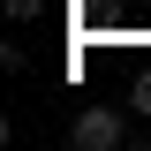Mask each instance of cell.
<instances>
[{
	"mask_svg": "<svg viewBox=\"0 0 151 151\" xmlns=\"http://www.w3.org/2000/svg\"><path fill=\"white\" fill-rule=\"evenodd\" d=\"M68 144L76 151H129V144H144V129H136L121 106H83L68 121Z\"/></svg>",
	"mask_w": 151,
	"mask_h": 151,
	"instance_id": "1",
	"label": "cell"
},
{
	"mask_svg": "<svg viewBox=\"0 0 151 151\" xmlns=\"http://www.w3.org/2000/svg\"><path fill=\"white\" fill-rule=\"evenodd\" d=\"M45 15V0H8V23H38Z\"/></svg>",
	"mask_w": 151,
	"mask_h": 151,
	"instance_id": "3",
	"label": "cell"
},
{
	"mask_svg": "<svg viewBox=\"0 0 151 151\" xmlns=\"http://www.w3.org/2000/svg\"><path fill=\"white\" fill-rule=\"evenodd\" d=\"M129 113H151V68H144V76L129 83Z\"/></svg>",
	"mask_w": 151,
	"mask_h": 151,
	"instance_id": "2",
	"label": "cell"
}]
</instances>
